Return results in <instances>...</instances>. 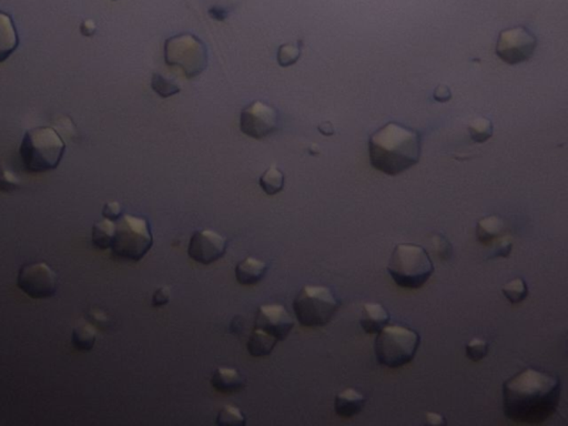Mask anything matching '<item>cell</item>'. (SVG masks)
Segmentation results:
<instances>
[{"instance_id":"cell-1","label":"cell","mask_w":568,"mask_h":426,"mask_svg":"<svg viewBox=\"0 0 568 426\" xmlns=\"http://www.w3.org/2000/svg\"><path fill=\"white\" fill-rule=\"evenodd\" d=\"M560 381L548 372L527 368L503 384V410L517 424L538 425L557 410Z\"/></svg>"},{"instance_id":"cell-2","label":"cell","mask_w":568,"mask_h":426,"mask_svg":"<svg viewBox=\"0 0 568 426\" xmlns=\"http://www.w3.org/2000/svg\"><path fill=\"white\" fill-rule=\"evenodd\" d=\"M421 149L420 134L397 123H386L369 140L371 165L388 175H401L416 165Z\"/></svg>"},{"instance_id":"cell-3","label":"cell","mask_w":568,"mask_h":426,"mask_svg":"<svg viewBox=\"0 0 568 426\" xmlns=\"http://www.w3.org/2000/svg\"><path fill=\"white\" fill-rule=\"evenodd\" d=\"M66 144L51 127H37L26 131L21 142V161L29 173L55 170L65 154Z\"/></svg>"},{"instance_id":"cell-4","label":"cell","mask_w":568,"mask_h":426,"mask_svg":"<svg viewBox=\"0 0 568 426\" xmlns=\"http://www.w3.org/2000/svg\"><path fill=\"white\" fill-rule=\"evenodd\" d=\"M388 272L400 288L419 289L432 277L434 265L423 246L401 244L392 252Z\"/></svg>"},{"instance_id":"cell-5","label":"cell","mask_w":568,"mask_h":426,"mask_svg":"<svg viewBox=\"0 0 568 426\" xmlns=\"http://www.w3.org/2000/svg\"><path fill=\"white\" fill-rule=\"evenodd\" d=\"M421 337L416 331L402 325H386L376 340V360L390 369L401 368L415 358Z\"/></svg>"},{"instance_id":"cell-6","label":"cell","mask_w":568,"mask_h":426,"mask_svg":"<svg viewBox=\"0 0 568 426\" xmlns=\"http://www.w3.org/2000/svg\"><path fill=\"white\" fill-rule=\"evenodd\" d=\"M340 301L331 289L324 285H305L293 301V311L303 327L328 325L339 310Z\"/></svg>"},{"instance_id":"cell-7","label":"cell","mask_w":568,"mask_h":426,"mask_svg":"<svg viewBox=\"0 0 568 426\" xmlns=\"http://www.w3.org/2000/svg\"><path fill=\"white\" fill-rule=\"evenodd\" d=\"M116 227L112 253L121 259L140 261L154 244L148 220L125 215Z\"/></svg>"},{"instance_id":"cell-8","label":"cell","mask_w":568,"mask_h":426,"mask_svg":"<svg viewBox=\"0 0 568 426\" xmlns=\"http://www.w3.org/2000/svg\"><path fill=\"white\" fill-rule=\"evenodd\" d=\"M164 61L183 69L185 78H196L208 67V49L193 34L175 35L164 42Z\"/></svg>"},{"instance_id":"cell-9","label":"cell","mask_w":568,"mask_h":426,"mask_svg":"<svg viewBox=\"0 0 568 426\" xmlns=\"http://www.w3.org/2000/svg\"><path fill=\"white\" fill-rule=\"evenodd\" d=\"M537 38L524 26L504 29L498 35L495 53L507 65H519L534 56Z\"/></svg>"},{"instance_id":"cell-10","label":"cell","mask_w":568,"mask_h":426,"mask_svg":"<svg viewBox=\"0 0 568 426\" xmlns=\"http://www.w3.org/2000/svg\"><path fill=\"white\" fill-rule=\"evenodd\" d=\"M58 275L46 262L28 263L19 270L17 285L35 300L51 298L58 290Z\"/></svg>"},{"instance_id":"cell-11","label":"cell","mask_w":568,"mask_h":426,"mask_svg":"<svg viewBox=\"0 0 568 426\" xmlns=\"http://www.w3.org/2000/svg\"><path fill=\"white\" fill-rule=\"evenodd\" d=\"M279 128V115L272 106L257 100L241 111L240 130L245 136L261 140Z\"/></svg>"},{"instance_id":"cell-12","label":"cell","mask_w":568,"mask_h":426,"mask_svg":"<svg viewBox=\"0 0 568 426\" xmlns=\"http://www.w3.org/2000/svg\"><path fill=\"white\" fill-rule=\"evenodd\" d=\"M227 241L220 233L206 229L193 233L189 241L188 256L198 263H214L226 253Z\"/></svg>"},{"instance_id":"cell-13","label":"cell","mask_w":568,"mask_h":426,"mask_svg":"<svg viewBox=\"0 0 568 426\" xmlns=\"http://www.w3.org/2000/svg\"><path fill=\"white\" fill-rule=\"evenodd\" d=\"M295 325V320L282 304H264L259 306L254 327L264 330L278 340H285Z\"/></svg>"},{"instance_id":"cell-14","label":"cell","mask_w":568,"mask_h":426,"mask_svg":"<svg viewBox=\"0 0 568 426\" xmlns=\"http://www.w3.org/2000/svg\"><path fill=\"white\" fill-rule=\"evenodd\" d=\"M19 46L16 25L8 13L0 11V63L7 61Z\"/></svg>"},{"instance_id":"cell-15","label":"cell","mask_w":568,"mask_h":426,"mask_svg":"<svg viewBox=\"0 0 568 426\" xmlns=\"http://www.w3.org/2000/svg\"><path fill=\"white\" fill-rule=\"evenodd\" d=\"M390 314L388 310L381 303L370 302L363 306L361 315V327L368 334H376L388 325Z\"/></svg>"},{"instance_id":"cell-16","label":"cell","mask_w":568,"mask_h":426,"mask_svg":"<svg viewBox=\"0 0 568 426\" xmlns=\"http://www.w3.org/2000/svg\"><path fill=\"white\" fill-rule=\"evenodd\" d=\"M364 395L355 389H347L336 395L334 401V410L338 415L341 418H350L360 413L364 408Z\"/></svg>"},{"instance_id":"cell-17","label":"cell","mask_w":568,"mask_h":426,"mask_svg":"<svg viewBox=\"0 0 568 426\" xmlns=\"http://www.w3.org/2000/svg\"><path fill=\"white\" fill-rule=\"evenodd\" d=\"M268 264L257 258H245L235 267V277L241 285H254L264 279Z\"/></svg>"},{"instance_id":"cell-18","label":"cell","mask_w":568,"mask_h":426,"mask_svg":"<svg viewBox=\"0 0 568 426\" xmlns=\"http://www.w3.org/2000/svg\"><path fill=\"white\" fill-rule=\"evenodd\" d=\"M211 385L219 392H237L245 387V377L235 368L222 366L214 371Z\"/></svg>"},{"instance_id":"cell-19","label":"cell","mask_w":568,"mask_h":426,"mask_svg":"<svg viewBox=\"0 0 568 426\" xmlns=\"http://www.w3.org/2000/svg\"><path fill=\"white\" fill-rule=\"evenodd\" d=\"M505 230L503 220L498 215L482 218L476 225V238L483 244H490L500 238Z\"/></svg>"},{"instance_id":"cell-20","label":"cell","mask_w":568,"mask_h":426,"mask_svg":"<svg viewBox=\"0 0 568 426\" xmlns=\"http://www.w3.org/2000/svg\"><path fill=\"white\" fill-rule=\"evenodd\" d=\"M278 342L279 340L273 335L266 332L264 330L254 327L249 337L247 348H248L250 356L261 358V356H266L271 353Z\"/></svg>"},{"instance_id":"cell-21","label":"cell","mask_w":568,"mask_h":426,"mask_svg":"<svg viewBox=\"0 0 568 426\" xmlns=\"http://www.w3.org/2000/svg\"><path fill=\"white\" fill-rule=\"evenodd\" d=\"M116 223L111 220L104 218L101 221L94 223L92 227V240L96 248L107 250L111 248L116 236Z\"/></svg>"},{"instance_id":"cell-22","label":"cell","mask_w":568,"mask_h":426,"mask_svg":"<svg viewBox=\"0 0 568 426\" xmlns=\"http://www.w3.org/2000/svg\"><path fill=\"white\" fill-rule=\"evenodd\" d=\"M97 341V329L90 322H82L73 331V344L77 350L90 351Z\"/></svg>"},{"instance_id":"cell-23","label":"cell","mask_w":568,"mask_h":426,"mask_svg":"<svg viewBox=\"0 0 568 426\" xmlns=\"http://www.w3.org/2000/svg\"><path fill=\"white\" fill-rule=\"evenodd\" d=\"M259 184L268 196L279 194L284 188L283 173L276 165H271L261 175Z\"/></svg>"},{"instance_id":"cell-24","label":"cell","mask_w":568,"mask_h":426,"mask_svg":"<svg viewBox=\"0 0 568 426\" xmlns=\"http://www.w3.org/2000/svg\"><path fill=\"white\" fill-rule=\"evenodd\" d=\"M502 292L512 304H519L529 296V287L523 277H515L504 285Z\"/></svg>"},{"instance_id":"cell-25","label":"cell","mask_w":568,"mask_h":426,"mask_svg":"<svg viewBox=\"0 0 568 426\" xmlns=\"http://www.w3.org/2000/svg\"><path fill=\"white\" fill-rule=\"evenodd\" d=\"M469 132L473 142L476 144L488 142L493 136L492 121L485 117H479L469 123Z\"/></svg>"},{"instance_id":"cell-26","label":"cell","mask_w":568,"mask_h":426,"mask_svg":"<svg viewBox=\"0 0 568 426\" xmlns=\"http://www.w3.org/2000/svg\"><path fill=\"white\" fill-rule=\"evenodd\" d=\"M245 415L240 408L235 406H224L216 416V424L218 425L226 426H243L245 425Z\"/></svg>"},{"instance_id":"cell-27","label":"cell","mask_w":568,"mask_h":426,"mask_svg":"<svg viewBox=\"0 0 568 426\" xmlns=\"http://www.w3.org/2000/svg\"><path fill=\"white\" fill-rule=\"evenodd\" d=\"M152 88L161 98H169L180 92V87L158 73L152 75Z\"/></svg>"},{"instance_id":"cell-28","label":"cell","mask_w":568,"mask_h":426,"mask_svg":"<svg viewBox=\"0 0 568 426\" xmlns=\"http://www.w3.org/2000/svg\"><path fill=\"white\" fill-rule=\"evenodd\" d=\"M301 47L302 45H291V44H284L280 46L278 50V63L281 67H290L295 65L301 56Z\"/></svg>"},{"instance_id":"cell-29","label":"cell","mask_w":568,"mask_h":426,"mask_svg":"<svg viewBox=\"0 0 568 426\" xmlns=\"http://www.w3.org/2000/svg\"><path fill=\"white\" fill-rule=\"evenodd\" d=\"M465 353H467V358L471 361L479 362L488 353V343L481 339V337H474L472 340L467 342L465 346Z\"/></svg>"},{"instance_id":"cell-30","label":"cell","mask_w":568,"mask_h":426,"mask_svg":"<svg viewBox=\"0 0 568 426\" xmlns=\"http://www.w3.org/2000/svg\"><path fill=\"white\" fill-rule=\"evenodd\" d=\"M495 248L490 258H507L513 248V240L510 236H502L496 239Z\"/></svg>"},{"instance_id":"cell-31","label":"cell","mask_w":568,"mask_h":426,"mask_svg":"<svg viewBox=\"0 0 568 426\" xmlns=\"http://www.w3.org/2000/svg\"><path fill=\"white\" fill-rule=\"evenodd\" d=\"M20 184V180L15 173L9 170L0 171V191L11 192L16 190Z\"/></svg>"},{"instance_id":"cell-32","label":"cell","mask_w":568,"mask_h":426,"mask_svg":"<svg viewBox=\"0 0 568 426\" xmlns=\"http://www.w3.org/2000/svg\"><path fill=\"white\" fill-rule=\"evenodd\" d=\"M433 244H434V248L436 249V254L440 256V259H448L451 256V244L443 236H440V234L434 236Z\"/></svg>"},{"instance_id":"cell-33","label":"cell","mask_w":568,"mask_h":426,"mask_svg":"<svg viewBox=\"0 0 568 426\" xmlns=\"http://www.w3.org/2000/svg\"><path fill=\"white\" fill-rule=\"evenodd\" d=\"M102 215L106 219L116 221V220L121 219V215H123V208H121L119 202H107V203L104 204V209H102Z\"/></svg>"},{"instance_id":"cell-34","label":"cell","mask_w":568,"mask_h":426,"mask_svg":"<svg viewBox=\"0 0 568 426\" xmlns=\"http://www.w3.org/2000/svg\"><path fill=\"white\" fill-rule=\"evenodd\" d=\"M170 298H171V292H170L169 287L167 285L160 287L152 296V306L156 308L166 306L169 303Z\"/></svg>"},{"instance_id":"cell-35","label":"cell","mask_w":568,"mask_h":426,"mask_svg":"<svg viewBox=\"0 0 568 426\" xmlns=\"http://www.w3.org/2000/svg\"><path fill=\"white\" fill-rule=\"evenodd\" d=\"M89 320H90V323L94 325L96 327H101V329H104V327H107L108 325H109V319H108L107 315L104 312L100 311V310H92V311L89 312L88 313Z\"/></svg>"},{"instance_id":"cell-36","label":"cell","mask_w":568,"mask_h":426,"mask_svg":"<svg viewBox=\"0 0 568 426\" xmlns=\"http://www.w3.org/2000/svg\"><path fill=\"white\" fill-rule=\"evenodd\" d=\"M97 32V25L92 19H85L80 25V32L82 36L92 37Z\"/></svg>"},{"instance_id":"cell-37","label":"cell","mask_w":568,"mask_h":426,"mask_svg":"<svg viewBox=\"0 0 568 426\" xmlns=\"http://www.w3.org/2000/svg\"><path fill=\"white\" fill-rule=\"evenodd\" d=\"M434 97L440 102L447 101V100L451 99V92H450L447 87L440 86L436 88Z\"/></svg>"},{"instance_id":"cell-38","label":"cell","mask_w":568,"mask_h":426,"mask_svg":"<svg viewBox=\"0 0 568 426\" xmlns=\"http://www.w3.org/2000/svg\"><path fill=\"white\" fill-rule=\"evenodd\" d=\"M426 422L431 425H445L446 421L443 415L436 413V412H428L426 413Z\"/></svg>"},{"instance_id":"cell-39","label":"cell","mask_w":568,"mask_h":426,"mask_svg":"<svg viewBox=\"0 0 568 426\" xmlns=\"http://www.w3.org/2000/svg\"><path fill=\"white\" fill-rule=\"evenodd\" d=\"M210 15L216 20H224V19L227 18V11L224 8H220V7H214V8L210 9Z\"/></svg>"},{"instance_id":"cell-40","label":"cell","mask_w":568,"mask_h":426,"mask_svg":"<svg viewBox=\"0 0 568 426\" xmlns=\"http://www.w3.org/2000/svg\"><path fill=\"white\" fill-rule=\"evenodd\" d=\"M318 129L321 134H324V136H332L334 134L333 126H332L331 123H328V121L321 123Z\"/></svg>"},{"instance_id":"cell-41","label":"cell","mask_w":568,"mask_h":426,"mask_svg":"<svg viewBox=\"0 0 568 426\" xmlns=\"http://www.w3.org/2000/svg\"><path fill=\"white\" fill-rule=\"evenodd\" d=\"M112 1H116V0H112Z\"/></svg>"}]
</instances>
